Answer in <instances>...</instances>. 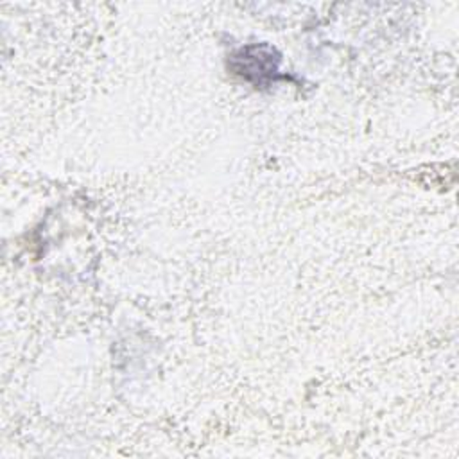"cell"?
<instances>
[{
	"label": "cell",
	"instance_id": "6da1fadb",
	"mask_svg": "<svg viewBox=\"0 0 459 459\" xmlns=\"http://www.w3.org/2000/svg\"><path fill=\"white\" fill-rule=\"evenodd\" d=\"M235 70L247 81H255L264 84L265 81H273L278 72V56L274 50L262 45V47H246L235 54Z\"/></svg>",
	"mask_w": 459,
	"mask_h": 459
}]
</instances>
